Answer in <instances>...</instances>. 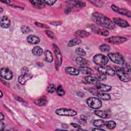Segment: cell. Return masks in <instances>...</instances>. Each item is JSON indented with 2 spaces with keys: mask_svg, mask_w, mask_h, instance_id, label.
Listing matches in <instances>:
<instances>
[{
  "mask_svg": "<svg viewBox=\"0 0 131 131\" xmlns=\"http://www.w3.org/2000/svg\"><path fill=\"white\" fill-rule=\"evenodd\" d=\"M90 2L97 7H101L103 6V2L100 1H91Z\"/></svg>",
  "mask_w": 131,
  "mask_h": 131,
  "instance_id": "obj_38",
  "label": "cell"
},
{
  "mask_svg": "<svg viewBox=\"0 0 131 131\" xmlns=\"http://www.w3.org/2000/svg\"><path fill=\"white\" fill-rule=\"evenodd\" d=\"M93 125L97 127H101L105 125V121L102 119H96L93 121Z\"/></svg>",
  "mask_w": 131,
  "mask_h": 131,
  "instance_id": "obj_32",
  "label": "cell"
},
{
  "mask_svg": "<svg viewBox=\"0 0 131 131\" xmlns=\"http://www.w3.org/2000/svg\"><path fill=\"white\" fill-rule=\"evenodd\" d=\"M92 20L97 24L100 25L105 28L113 30L115 28V25L107 17L104 15L95 12L92 14Z\"/></svg>",
  "mask_w": 131,
  "mask_h": 131,
  "instance_id": "obj_1",
  "label": "cell"
},
{
  "mask_svg": "<svg viewBox=\"0 0 131 131\" xmlns=\"http://www.w3.org/2000/svg\"><path fill=\"white\" fill-rule=\"evenodd\" d=\"M45 33L47 35V36L48 37H49L50 38H52L53 39L56 38L54 34L51 31H50V30H46L45 31Z\"/></svg>",
  "mask_w": 131,
  "mask_h": 131,
  "instance_id": "obj_39",
  "label": "cell"
},
{
  "mask_svg": "<svg viewBox=\"0 0 131 131\" xmlns=\"http://www.w3.org/2000/svg\"><path fill=\"white\" fill-rule=\"evenodd\" d=\"M79 71L83 74L86 75H92L93 73V71L92 69L89 68L88 67H80L79 69Z\"/></svg>",
  "mask_w": 131,
  "mask_h": 131,
  "instance_id": "obj_25",
  "label": "cell"
},
{
  "mask_svg": "<svg viewBox=\"0 0 131 131\" xmlns=\"http://www.w3.org/2000/svg\"><path fill=\"white\" fill-rule=\"evenodd\" d=\"M99 49L100 51L102 52H108L110 51L111 47L109 45L105 43H103L99 46Z\"/></svg>",
  "mask_w": 131,
  "mask_h": 131,
  "instance_id": "obj_33",
  "label": "cell"
},
{
  "mask_svg": "<svg viewBox=\"0 0 131 131\" xmlns=\"http://www.w3.org/2000/svg\"><path fill=\"white\" fill-rule=\"evenodd\" d=\"M71 125H72L73 127H75V128H76L77 129H81V126L78 124H77V123H71Z\"/></svg>",
  "mask_w": 131,
  "mask_h": 131,
  "instance_id": "obj_43",
  "label": "cell"
},
{
  "mask_svg": "<svg viewBox=\"0 0 131 131\" xmlns=\"http://www.w3.org/2000/svg\"><path fill=\"white\" fill-rule=\"evenodd\" d=\"M69 4H71L72 7L82 8L85 6V3L83 1H68Z\"/></svg>",
  "mask_w": 131,
  "mask_h": 131,
  "instance_id": "obj_24",
  "label": "cell"
},
{
  "mask_svg": "<svg viewBox=\"0 0 131 131\" xmlns=\"http://www.w3.org/2000/svg\"><path fill=\"white\" fill-rule=\"evenodd\" d=\"M4 128H5V124H4V123L1 122V130H3Z\"/></svg>",
  "mask_w": 131,
  "mask_h": 131,
  "instance_id": "obj_46",
  "label": "cell"
},
{
  "mask_svg": "<svg viewBox=\"0 0 131 131\" xmlns=\"http://www.w3.org/2000/svg\"><path fill=\"white\" fill-rule=\"evenodd\" d=\"M94 62L100 67L104 66L108 62V58L106 56L102 54H96L93 57Z\"/></svg>",
  "mask_w": 131,
  "mask_h": 131,
  "instance_id": "obj_4",
  "label": "cell"
},
{
  "mask_svg": "<svg viewBox=\"0 0 131 131\" xmlns=\"http://www.w3.org/2000/svg\"><path fill=\"white\" fill-rule=\"evenodd\" d=\"M111 8L114 11H115L118 13H119L123 15H125V16H127L128 17H130V16H131L130 11L126 9L119 8L114 4L112 5Z\"/></svg>",
  "mask_w": 131,
  "mask_h": 131,
  "instance_id": "obj_10",
  "label": "cell"
},
{
  "mask_svg": "<svg viewBox=\"0 0 131 131\" xmlns=\"http://www.w3.org/2000/svg\"><path fill=\"white\" fill-rule=\"evenodd\" d=\"M32 77V75L30 74L27 73L26 74H21L18 78V81L21 84H24L27 81L30 79Z\"/></svg>",
  "mask_w": 131,
  "mask_h": 131,
  "instance_id": "obj_15",
  "label": "cell"
},
{
  "mask_svg": "<svg viewBox=\"0 0 131 131\" xmlns=\"http://www.w3.org/2000/svg\"><path fill=\"white\" fill-rule=\"evenodd\" d=\"M115 70L117 76L121 81L123 82H128L130 81V78L129 76L123 69L119 67H116Z\"/></svg>",
  "mask_w": 131,
  "mask_h": 131,
  "instance_id": "obj_6",
  "label": "cell"
},
{
  "mask_svg": "<svg viewBox=\"0 0 131 131\" xmlns=\"http://www.w3.org/2000/svg\"><path fill=\"white\" fill-rule=\"evenodd\" d=\"M21 74H23V75L28 73V69L27 67H23V68L21 69Z\"/></svg>",
  "mask_w": 131,
  "mask_h": 131,
  "instance_id": "obj_42",
  "label": "cell"
},
{
  "mask_svg": "<svg viewBox=\"0 0 131 131\" xmlns=\"http://www.w3.org/2000/svg\"><path fill=\"white\" fill-rule=\"evenodd\" d=\"M74 36L77 37H86L90 35V33L85 30H77L75 32Z\"/></svg>",
  "mask_w": 131,
  "mask_h": 131,
  "instance_id": "obj_23",
  "label": "cell"
},
{
  "mask_svg": "<svg viewBox=\"0 0 131 131\" xmlns=\"http://www.w3.org/2000/svg\"><path fill=\"white\" fill-rule=\"evenodd\" d=\"M2 3H4L7 4H9V3H10V1H2Z\"/></svg>",
  "mask_w": 131,
  "mask_h": 131,
  "instance_id": "obj_49",
  "label": "cell"
},
{
  "mask_svg": "<svg viewBox=\"0 0 131 131\" xmlns=\"http://www.w3.org/2000/svg\"><path fill=\"white\" fill-rule=\"evenodd\" d=\"M75 61L77 64L80 67H88L90 64L89 62L87 60L81 57H77L75 59Z\"/></svg>",
  "mask_w": 131,
  "mask_h": 131,
  "instance_id": "obj_16",
  "label": "cell"
},
{
  "mask_svg": "<svg viewBox=\"0 0 131 131\" xmlns=\"http://www.w3.org/2000/svg\"><path fill=\"white\" fill-rule=\"evenodd\" d=\"M50 24L54 26H59L60 25L62 24V21H53V22H50Z\"/></svg>",
  "mask_w": 131,
  "mask_h": 131,
  "instance_id": "obj_45",
  "label": "cell"
},
{
  "mask_svg": "<svg viewBox=\"0 0 131 131\" xmlns=\"http://www.w3.org/2000/svg\"><path fill=\"white\" fill-rule=\"evenodd\" d=\"M43 50L41 48L38 46L34 47L32 49V53L37 56H39L42 54Z\"/></svg>",
  "mask_w": 131,
  "mask_h": 131,
  "instance_id": "obj_28",
  "label": "cell"
},
{
  "mask_svg": "<svg viewBox=\"0 0 131 131\" xmlns=\"http://www.w3.org/2000/svg\"><path fill=\"white\" fill-rule=\"evenodd\" d=\"M93 130H105L102 128H95L93 129Z\"/></svg>",
  "mask_w": 131,
  "mask_h": 131,
  "instance_id": "obj_47",
  "label": "cell"
},
{
  "mask_svg": "<svg viewBox=\"0 0 131 131\" xmlns=\"http://www.w3.org/2000/svg\"><path fill=\"white\" fill-rule=\"evenodd\" d=\"M86 103L89 106L93 109H99L102 106L101 100L95 97H90L88 98Z\"/></svg>",
  "mask_w": 131,
  "mask_h": 131,
  "instance_id": "obj_5",
  "label": "cell"
},
{
  "mask_svg": "<svg viewBox=\"0 0 131 131\" xmlns=\"http://www.w3.org/2000/svg\"><path fill=\"white\" fill-rule=\"evenodd\" d=\"M91 28V29L92 30V31L96 34H100L101 35L104 36H107L109 35V32L106 29H101V28H98L96 26H93Z\"/></svg>",
  "mask_w": 131,
  "mask_h": 131,
  "instance_id": "obj_13",
  "label": "cell"
},
{
  "mask_svg": "<svg viewBox=\"0 0 131 131\" xmlns=\"http://www.w3.org/2000/svg\"><path fill=\"white\" fill-rule=\"evenodd\" d=\"M114 24H116L122 28H127L129 26V24L126 20L121 18H113V19Z\"/></svg>",
  "mask_w": 131,
  "mask_h": 131,
  "instance_id": "obj_12",
  "label": "cell"
},
{
  "mask_svg": "<svg viewBox=\"0 0 131 131\" xmlns=\"http://www.w3.org/2000/svg\"><path fill=\"white\" fill-rule=\"evenodd\" d=\"M47 91L49 93H54L56 90V87L54 84H50L48 85L47 89Z\"/></svg>",
  "mask_w": 131,
  "mask_h": 131,
  "instance_id": "obj_37",
  "label": "cell"
},
{
  "mask_svg": "<svg viewBox=\"0 0 131 131\" xmlns=\"http://www.w3.org/2000/svg\"><path fill=\"white\" fill-rule=\"evenodd\" d=\"M2 97H3V93L2 91H1V98H2Z\"/></svg>",
  "mask_w": 131,
  "mask_h": 131,
  "instance_id": "obj_50",
  "label": "cell"
},
{
  "mask_svg": "<svg viewBox=\"0 0 131 131\" xmlns=\"http://www.w3.org/2000/svg\"><path fill=\"white\" fill-rule=\"evenodd\" d=\"M10 19L6 16H4L1 18V26L4 29L9 28L10 26Z\"/></svg>",
  "mask_w": 131,
  "mask_h": 131,
  "instance_id": "obj_17",
  "label": "cell"
},
{
  "mask_svg": "<svg viewBox=\"0 0 131 131\" xmlns=\"http://www.w3.org/2000/svg\"><path fill=\"white\" fill-rule=\"evenodd\" d=\"M97 96L99 99L102 100H108L111 98L110 94L104 93H97Z\"/></svg>",
  "mask_w": 131,
  "mask_h": 131,
  "instance_id": "obj_26",
  "label": "cell"
},
{
  "mask_svg": "<svg viewBox=\"0 0 131 131\" xmlns=\"http://www.w3.org/2000/svg\"><path fill=\"white\" fill-rule=\"evenodd\" d=\"M65 71L66 72L70 75H73V76H77L79 74V70L73 68V67H68L65 68Z\"/></svg>",
  "mask_w": 131,
  "mask_h": 131,
  "instance_id": "obj_20",
  "label": "cell"
},
{
  "mask_svg": "<svg viewBox=\"0 0 131 131\" xmlns=\"http://www.w3.org/2000/svg\"><path fill=\"white\" fill-rule=\"evenodd\" d=\"M97 78L98 79V80H103L106 79V77L105 75L99 72V74L97 75Z\"/></svg>",
  "mask_w": 131,
  "mask_h": 131,
  "instance_id": "obj_40",
  "label": "cell"
},
{
  "mask_svg": "<svg viewBox=\"0 0 131 131\" xmlns=\"http://www.w3.org/2000/svg\"><path fill=\"white\" fill-rule=\"evenodd\" d=\"M56 91H57V94L60 96H62L65 94V92L63 90V88H62V87L61 85H59L57 87Z\"/></svg>",
  "mask_w": 131,
  "mask_h": 131,
  "instance_id": "obj_36",
  "label": "cell"
},
{
  "mask_svg": "<svg viewBox=\"0 0 131 131\" xmlns=\"http://www.w3.org/2000/svg\"><path fill=\"white\" fill-rule=\"evenodd\" d=\"M81 41L79 38H75L69 40L68 45L69 47H73V46L79 45V43H81Z\"/></svg>",
  "mask_w": 131,
  "mask_h": 131,
  "instance_id": "obj_29",
  "label": "cell"
},
{
  "mask_svg": "<svg viewBox=\"0 0 131 131\" xmlns=\"http://www.w3.org/2000/svg\"><path fill=\"white\" fill-rule=\"evenodd\" d=\"M105 126L110 129H114L116 126V123L115 121L113 120H108L106 122H105Z\"/></svg>",
  "mask_w": 131,
  "mask_h": 131,
  "instance_id": "obj_31",
  "label": "cell"
},
{
  "mask_svg": "<svg viewBox=\"0 0 131 131\" xmlns=\"http://www.w3.org/2000/svg\"><path fill=\"white\" fill-rule=\"evenodd\" d=\"M95 85H96V88H97V89L101 92H108L112 89L111 86H110L109 85L105 84L103 83H101L100 82H98V83L96 84Z\"/></svg>",
  "mask_w": 131,
  "mask_h": 131,
  "instance_id": "obj_14",
  "label": "cell"
},
{
  "mask_svg": "<svg viewBox=\"0 0 131 131\" xmlns=\"http://www.w3.org/2000/svg\"><path fill=\"white\" fill-rule=\"evenodd\" d=\"M0 74L2 78L7 80H10L13 77L12 72L6 68H3L1 69Z\"/></svg>",
  "mask_w": 131,
  "mask_h": 131,
  "instance_id": "obj_11",
  "label": "cell"
},
{
  "mask_svg": "<svg viewBox=\"0 0 131 131\" xmlns=\"http://www.w3.org/2000/svg\"><path fill=\"white\" fill-rule=\"evenodd\" d=\"M107 56L111 60L115 63L122 65L124 63V57L119 53H109Z\"/></svg>",
  "mask_w": 131,
  "mask_h": 131,
  "instance_id": "obj_3",
  "label": "cell"
},
{
  "mask_svg": "<svg viewBox=\"0 0 131 131\" xmlns=\"http://www.w3.org/2000/svg\"><path fill=\"white\" fill-rule=\"evenodd\" d=\"M76 53L80 56H84L86 55V52L81 48H77L75 50Z\"/></svg>",
  "mask_w": 131,
  "mask_h": 131,
  "instance_id": "obj_34",
  "label": "cell"
},
{
  "mask_svg": "<svg viewBox=\"0 0 131 131\" xmlns=\"http://www.w3.org/2000/svg\"><path fill=\"white\" fill-rule=\"evenodd\" d=\"M27 42L30 44L32 45H36L39 42L40 39L37 36L34 35H29L27 38Z\"/></svg>",
  "mask_w": 131,
  "mask_h": 131,
  "instance_id": "obj_18",
  "label": "cell"
},
{
  "mask_svg": "<svg viewBox=\"0 0 131 131\" xmlns=\"http://www.w3.org/2000/svg\"><path fill=\"white\" fill-rule=\"evenodd\" d=\"M0 9H1V13H2V12H3V8H2V7H0Z\"/></svg>",
  "mask_w": 131,
  "mask_h": 131,
  "instance_id": "obj_51",
  "label": "cell"
},
{
  "mask_svg": "<svg viewBox=\"0 0 131 131\" xmlns=\"http://www.w3.org/2000/svg\"><path fill=\"white\" fill-rule=\"evenodd\" d=\"M128 40V38L123 36H112L111 37L107 38L105 39V40L107 41L109 43L113 44H121L124 43Z\"/></svg>",
  "mask_w": 131,
  "mask_h": 131,
  "instance_id": "obj_8",
  "label": "cell"
},
{
  "mask_svg": "<svg viewBox=\"0 0 131 131\" xmlns=\"http://www.w3.org/2000/svg\"><path fill=\"white\" fill-rule=\"evenodd\" d=\"M55 112L57 115L59 116L72 117L77 115V112L75 110L66 108H57L55 110Z\"/></svg>",
  "mask_w": 131,
  "mask_h": 131,
  "instance_id": "obj_7",
  "label": "cell"
},
{
  "mask_svg": "<svg viewBox=\"0 0 131 131\" xmlns=\"http://www.w3.org/2000/svg\"><path fill=\"white\" fill-rule=\"evenodd\" d=\"M35 25L36 26H38L40 28H45L46 27V25H45L44 24H42V23H38V22H35Z\"/></svg>",
  "mask_w": 131,
  "mask_h": 131,
  "instance_id": "obj_44",
  "label": "cell"
},
{
  "mask_svg": "<svg viewBox=\"0 0 131 131\" xmlns=\"http://www.w3.org/2000/svg\"><path fill=\"white\" fill-rule=\"evenodd\" d=\"M30 2L31 3L32 6L35 8L37 9H42L45 7V4L43 1L37 0V1H30Z\"/></svg>",
  "mask_w": 131,
  "mask_h": 131,
  "instance_id": "obj_19",
  "label": "cell"
},
{
  "mask_svg": "<svg viewBox=\"0 0 131 131\" xmlns=\"http://www.w3.org/2000/svg\"><path fill=\"white\" fill-rule=\"evenodd\" d=\"M48 102L47 99L45 96H42L35 100H34V103L39 106H42L47 104Z\"/></svg>",
  "mask_w": 131,
  "mask_h": 131,
  "instance_id": "obj_21",
  "label": "cell"
},
{
  "mask_svg": "<svg viewBox=\"0 0 131 131\" xmlns=\"http://www.w3.org/2000/svg\"><path fill=\"white\" fill-rule=\"evenodd\" d=\"M20 30L21 31V32L24 34H28L30 32V28L26 25H23L21 26V27H20Z\"/></svg>",
  "mask_w": 131,
  "mask_h": 131,
  "instance_id": "obj_35",
  "label": "cell"
},
{
  "mask_svg": "<svg viewBox=\"0 0 131 131\" xmlns=\"http://www.w3.org/2000/svg\"><path fill=\"white\" fill-rule=\"evenodd\" d=\"M53 47L55 56V68L56 70H58L62 64V54L60 49L56 44L53 43Z\"/></svg>",
  "mask_w": 131,
  "mask_h": 131,
  "instance_id": "obj_2",
  "label": "cell"
},
{
  "mask_svg": "<svg viewBox=\"0 0 131 131\" xmlns=\"http://www.w3.org/2000/svg\"><path fill=\"white\" fill-rule=\"evenodd\" d=\"M98 71L99 72L103 73V74L105 75H108V76H114L115 74V70L109 66H102L98 69Z\"/></svg>",
  "mask_w": 131,
  "mask_h": 131,
  "instance_id": "obj_9",
  "label": "cell"
},
{
  "mask_svg": "<svg viewBox=\"0 0 131 131\" xmlns=\"http://www.w3.org/2000/svg\"><path fill=\"white\" fill-rule=\"evenodd\" d=\"M43 1L45 4H46L49 6H52L56 2V1Z\"/></svg>",
  "mask_w": 131,
  "mask_h": 131,
  "instance_id": "obj_41",
  "label": "cell"
},
{
  "mask_svg": "<svg viewBox=\"0 0 131 131\" xmlns=\"http://www.w3.org/2000/svg\"><path fill=\"white\" fill-rule=\"evenodd\" d=\"M44 54L46 61L48 62H52L53 60V57L52 53L49 50H46Z\"/></svg>",
  "mask_w": 131,
  "mask_h": 131,
  "instance_id": "obj_27",
  "label": "cell"
},
{
  "mask_svg": "<svg viewBox=\"0 0 131 131\" xmlns=\"http://www.w3.org/2000/svg\"><path fill=\"white\" fill-rule=\"evenodd\" d=\"M85 80L89 83L91 84H96L97 83H98L99 82L98 79L94 77H92V76H87L85 77Z\"/></svg>",
  "mask_w": 131,
  "mask_h": 131,
  "instance_id": "obj_30",
  "label": "cell"
},
{
  "mask_svg": "<svg viewBox=\"0 0 131 131\" xmlns=\"http://www.w3.org/2000/svg\"><path fill=\"white\" fill-rule=\"evenodd\" d=\"M94 113L97 116L102 118H109L111 116L110 113H108V112L106 111L97 110L94 112Z\"/></svg>",
  "mask_w": 131,
  "mask_h": 131,
  "instance_id": "obj_22",
  "label": "cell"
},
{
  "mask_svg": "<svg viewBox=\"0 0 131 131\" xmlns=\"http://www.w3.org/2000/svg\"><path fill=\"white\" fill-rule=\"evenodd\" d=\"M4 119V116L3 115V114H2V113H1V118H0L1 121H2Z\"/></svg>",
  "mask_w": 131,
  "mask_h": 131,
  "instance_id": "obj_48",
  "label": "cell"
}]
</instances>
